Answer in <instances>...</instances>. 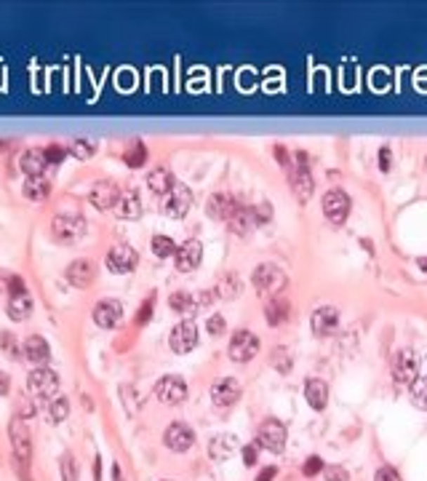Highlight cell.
Masks as SVG:
<instances>
[{
  "label": "cell",
  "instance_id": "obj_1",
  "mask_svg": "<svg viewBox=\"0 0 427 481\" xmlns=\"http://www.w3.org/2000/svg\"><path fill=\"white\" fill-rule=\"evenodd\" d=\"M254 286H256L259 297H270L272 300V297H280V292L289 286V278H286V273L278 265L267 262V265H259L254 270Z\"/></svg>",
  "mask_w": 427,
  "mask_h": 481
},
{
  "label": "cell",
  "instance_id": "obj_2",
  "mask_svg": "<svg viewBox=\"0 0 427 481\" xmlns=\"http://www.w3.org/2000/svg\"><path fill=\"white\" fill-rule=\"evenodd\" d=\"M152 393H155V399L160 404H166V406H176V404H182L187 399V383L179 377V374H166V377H160L155 387H152Z\"/></svg>",
  "mask_w": 427,
  "mask_h": 481
},
{
  "label": "cell",
  "instance_id": "obj_3",
  "mask_svg": "<svg viewBox=\"0 0 427 481\" xmlns=\"http://www.w3.org/2000/svg\"><path fill=\"white\" fill-rule=\"evenodd\" d=\"M286 441H289V430L280 420H272V417L265 420L256 430V447H265L270 452H283Z\"/></svg>",
  "mask_w": 427,
  "mask_h": 481
},
{
  "label": "cell",
  "instance_id": "obj_4",
  "mask_svg": "<svg viewBox=\"0 0 427 481\" xmlns=\"http://www.w3.org/2000/svg\"><path fill=\"white\" fill-rule=\"evenodd\" d=\"M51 233L53 238L62 240V243H75L86 236V222L78 214H59V217H53Z\"/></svg>",
  "mask_w": 427,
  "mask_h": 481
},
{
  "label": "cell",
  "instance_id": "obj_5",
  "mask_svg": "<svg viewBox=\"0 0 427 481\" xmlns=\"http://www.w3.org/2000/svg\"><path fill=\"white\" fill-rule=\"evenodd\" d=\"M227 353H230V359L235 361V364H249V361L259 353V340H256V334L249 332V329H238V332L232 334V340H230Z\"/></svg>",
  "mask_w": 427,
  "mask_h": 481
},
{
  "label": "cell",
  "instance_id": "obj_6",
  "mask_svg": "<svg viewBox=\"0 0 427 481\" xmlns=\"http://www.w3.org/2000/svg\"><path fill=\"white\" fill-rule=\"evenodd\" d=\"M8 436H11V447H13V457L27 466L29 457H32V439H29V428H27L25 417H13L11 425H8Z\"/></svg>",
  "mask_w": 427,
  "mask_h": 481
},
{
  "label": "cell",
  "instance_id": "obj_7",
  "mask_svg": "<svg viewBox=\"0 0 427 481\" xmlns=\"http://www.w3.org/2000/svg\"><path fill=\"white\" fill-rule=\"evenodd\" d=\"M416 377H419V359H416L414 350L403 347L393 359V380L400 383V385H412Z\"/></svg>",
  "mask_w": 427,
  "mask_h": 481
},
{
  "label": "cell",
  "instance_id": "obj_8",
  "mask_svg": "<svg viewBox=\"0 0 427 481\" xmlns=\"http://www.w3.org/2000/svg\"><path fill=\"white\" fill-rule=\"evenodd\" d=\"M27 387H29V393H35L40 399H51V396H56V390H59V377L48 366H38V369H32L29 377H27Z\"/></svg>",
  "mask_w": 427,
  "mask_h": 481
},
{
  "label": "cell",
  "instance_id": "obj_9",
  "mask_svg": "<svg viewBox=\"0 0 427 481\" xmlns=\"http://www.w3.org/2000/svg\"><path fill=\"white\" fill-rule=\"evenodd\" d=\"M163 212L173 217V219H179V217H185L190 212V206H192V193H190V187L182 185V182H176V185L163 195Z\"/></svg>",
  "mask_w": 427,
  "mask_h": 481
},
{
  "label": "cell",
  "instance_id": "obj_10",
  "mask_svg": "<svg viewBox=\"0 0 427 481\" xmlns=\"http://www.w3.org/2000/svg\"><path fill=\"white\" fill-rule=\"evenodd\" d=\"M240 396H243V387H240L235 377H219V380L211 383V401L214 406H219V409H227V406L238 404Z\"/></svg>",
  "mask_w": 427,
  "mask_h": 481
},
{
  "label": "cell",
  "instance_id": "obj_11",
  "mask_svg": "<svg viewBox=\"0 0 427 481\" xmlns=\"http://www.w3.org/2000/svg\"><path fill=\"white\" fill-rule=\"evenodd\" d=\"M320 206H323V214H326V219L331 225H345L347 214H350V198H347V193H342V190H329L323 195V200H320Z\"/></svg>",
  "mask_w": 427,
  "mask_h": 481
},
{
  "label": "cell",
  "instance_id": "obj_12",
  "mask_svg": "<svg viewBox=\"0 0 427 481\" xmlns=\"http://www.w3.org/2000/svg\"><path fill=\"white\" fill-rule=\"evenodd\" d=\"M163 444L171 452H187L195 444V430L187 425V423H171V425L163 430Z\"/></svg>",
  "mask_w": 427,
  "mask_h": 481
},
{
  "label": "cell",
  "instance_id": "obj_13",
  "mask_svg": "<svg viewBox=\"0 0 427 481\" xmlns=\"http://www.w3.org/2000/svg\"><path fill=\"white\" fill-rule=\"evenodd\" d=\"M169 345H171L173 353H190L192 347L198 345V326L192 321H182L171 329V337H169Z\"/></svg>",
  "mask_w": 427,
  "mask_h": 481
},
{
  "label": "cell",
  "instance_id": "obj_14",
  "mask_svg": "<svg viewBox=\"0 0 427 481\" xmlns=\"http://www.w3.org/2000/svg\"><path fill=\"white\" fill-rule=\"evenodd\" d=\"M107 267L112 270V273H118V276H123V273H131L133 267H136V262H139V254L133 252L131 246H126V243H118V246H112L110 252H107Z\"/></svg>",
  "mask_w": 427,
  "mask_h": 481
},
{
  "label": "cell",
  "instance_id": "obj_15",
  "mask_svg": "<svg viewBox=\"0 0 427 481\" xmlns=\"http://www.w3.org/2000/svg\"><path fill=\"white\" fill-rule=\"evenodd\" d=\"M123 319V305H120L118 300H112V297H105V300H99L96 305H93V321H96V326H102V329H115Z\"/></svg>",
  "mask_w": 427,
  "mask_h": 481
},
{
  "label": "cell",
  "instance_id": "obj_16",
  "mask_svg": "<svg viewBox=\"0 0 427 481\" xmlns=\"http://www.w3.org/2000/svg\"><path fill=\"white\" fill-rule=\"evenodd\" d=\"M310 326H313V332L318 334V337H329V334H334L336 332V326H339V310L334 305H320L318 310L313 313Z\"/></svg>",
  "mask_w": 427,
  "mask_h": 481
},
{
  "label": "cell",
  "instance_id": "obj_17",
  "mask_svg": "<svg viewBox=\"0 0 427 481\" xmlns=\"http://www.w3.org/2000/svg\"><path fill=\"white\" fill-rule=\"evenodd\" d=\"M118 198H120V190L115 182H96V185L91 187V193H88V200H91L99 212L115 209Z\"/></svg>",
  "mask_w": 427,
  "mask_h": 481
},
{
  "label": "cell",
  "instance_id": "obj_18",
  "mask_svg": "<svg viewBox=\"0 0 427 481\" xmlns=\"http://www.w3.org/2000/svg\"><path fill=\"white\" fill-rule=\"evenodd\" d=\"M173 259H176V270H182V273L195 270V267L200 265V259H203V246H200V240H185V243L176 249Z\"/></svg>",
  "mask_w": 427,
  "mask_h": 481
},
{
  "label": "cell",
  "instance_id": "obj_19",
  "mask_svg": "<svg viewBox=\"0 0 427 481\" xmlns=\"http://www.w3.org/2000/svg\"><path fill=\"white\" fill-rule=\"evenodd\" d=\"M240 209V203L230 193H214L211 198H209V203H206V212H209V217H214V219H230L232 214Z\"/></svg>",
  "mask_w": 427,
  "mask_h": 481
},
{
  "label": "cell",
  "instance_id": "obj_20",
  "mask_svg": "<svg viewBox=\"0 0 427 481\" xmlns=\"http://www.w3.org/2000/svg\"><path fill=\"white\" fill-rule=\"evenodd\" d=\"M46 166H48V158H46V150H40V147H29L19 158V169L27 177H43Z\"/></svg>",
  "mask_w": 427,
  "mask_h": 481
},
{
  "label": "cell",
  "instance_id": "obj_21",
  "mask_svg": "<svg viewBox=\"0 0 427 481\" xmlns=\"http://www.w3.org/2000/svg\"><path fill=\"white\" fill-rule=\"evenodd\" d=\"M93 276H96V270H93L91 259H75V262L67 265V281H70L75 289H86V286L93 281Z\"/></svg>",
  "mask_w": 427,
  "mask_h": 481
},
{
  "label": "cell",
  "instance_id": "obj_22",
  "mask_svg": "<svg viewBox=\"0 0 427 481\" xmlns=\"http://www.w3.org/2000/svg\"><path fill=\"white\" fill-rule=\"evenodd\" d=\"M313 190H315V182H313V174L310 169H294L291 172V193L294 198L299 200V203H307V200L313 198Z\"/></svg>",
  "mask_w": 427,
  "mask_h": 481
},
{
  "label": "cell",
  "instance_id": "obj_23",
  "mask_svg": "<svg viewBox=\"0 0 427 481\" xmlns=\"http://www.w3.org/2000/svg\"><path fill=\"white\" fill-rule=\"evenodd\" d=\"M305 399L315 412L326 409V406H329V385H326L323 380H318V377L307 380L305 383Z\"/></svg>",
  "mask_w": 427,
  "mask_h": 481
},
{
  "label": "cell",
  "instance_id": "obj_24",
  "mask_svg": "<svg viewBox=\"0 0 427 481\" xmlns=\"http://www.w3.org/2000/svg\"><path fill=\"white\" fill-rule=\"evenodd\" d=\"M256 225H259V222H256V217H254V209H249V206H240L238 212L227 219V227H230L232 236H249Z\"/></svg>",
  "mask_w": 427,
  "mask_h": 481
},
{
  "label": "cell",
  "instance_id": "obj_25",
  "mask_svg": "<svg viewBox=\"0 0 427 481\" xmlns=\"http://www.w3.org/2000/svg\"><path fill=\"white\" fill-rule=\"evenodd\" d=\"M238 449H240L238 436H232V433H219L209 444V454H211L214 460H227L230 454H235Z\"/></svg>",
  "mask_w": 427,
  "mask_h": 481
},
{
  "label": "cell",
  "instance_id": "obj_26",
  "mask_svg": "<svg viewBox=\"0 0 427 481\" xmlns=\"http://www.w3.org/2000/svg\"><path fill=\"white\" fill-rule=\"evenodd\" d=\"M115 214H118L120 219H136L142 214V198H139V193L136 190L120 193L118 203H115Z\"/></svg>",
  "mask_w": 427,
  "mask_h": 481
},
{
  "label": "cell",
  "instance_id": "obj_27",
  "mask_svg": "<svg viewBox=\"0 0 427 481\" xmlns=\"http://www.w3.org/2000/svg\"><path fill=\"white\" fill-rule=\"evenodd\" d=\"M240 292H243V281H240L238 273H222V276L216 278L214 294H216L219 300H235Z\"/></svg>",
  "mask_w": 427,
  "mask_h": 481
},
{
  "label": "cell",
  "instance_id": "obj_28",
  "mask_svg": "<svg viewBox=\"0 0 427 481\" xmlns=\"http://www.w3.org/2000/svg\"><path fill=\"white\" fill-rule=\"evenodd\" d=\"M51 356V347L48 342L40 337V334H32V337H27L25 340V359L32 361V364H46Z\"/></svg>",
  "mask_w": 427,
  "mask_h": 481
},
{
  "label": "cell",
  "instance_id": "obj_29",
  "mask_svg": "<svg viewBox=\"0 0 427 481\" xmlns=\"http://www.w3.org/2000/svg\"><path fill=\"white\" fill-rule=\"evenodd\" d=\"M173 185H176V179L171 177L169 169H152V172L147 174V187H150L155 195H160V198H163Z\"/></svg>",
  "mask_w": 427,
  "mask_h": 481
},
{
  "label": "cell",
  "instance_id": "obj_30",
  "mask_svg": "<svg viewBox=\"0 0 427 481\" xmlns=\"http://www.w3.org/2000/svg\"><path fill=\"white\" fill-rule=\"evenodd\" d=\"M289 310H291V305H289V300H283V297L267 300V305H265L267 323H270V326H278L283 321H289Z\"/></svg>",
  "mask_w": 427,
  "mask_h": 481
},
{
  "label": "cell",
  "instance_id": "obj_31",
  "mask_svg": "<svg viewBox=\"0 0 427 481\" xmlns=\"http://www.w3.org/2000/svg\"><path fill=\"white\" fill-rule=\"evenodd\" d=\"M32 316V297L29 294H11L8 300V319L11 321H27Z\"/></svg>",
  "mask_w": 427,
  "mask_h": 481
},
{
  "label": "cell",
  "instance_id": "obj_32",
  "mask_svg": "<svg viewBox=\"0 0 427 481\" xmlns=\"http://www.w3.org/2000/svg\"><path fill=\"white\" fill-rule=\"evenodd\" d=\"M51 193V182L46 177H27L25 182V195L29 200H46Z\"/></svg>",
  "mask_w": 427,
  "mask_h": 481
},
{
  "label": "cell",
  "instance_id": "obj_33",
  "mask_svg": "<svg viewBox=\"0 0 427 481\" xmlns=\"http://www.w3.org/2000/svg\"><path fill=\"white\" fill-rule=\"evenodd\" d=\"M169 305H171V310H176V313H185V316H192L195 310H198V297H190L187 292H173L171 297H169Z\"/></svg>",
  "mask_w": 427,
  "mask_h": 481
},
{
  "label": "cell",
  "instance_id": "obj_34",
  "mask_svg": "<svg viewBox=\"0 0 427 481\" xmlns=\"http://www.w3.org/2000/svg\"><path fill=\"white\" fill-rule=\"evenodd\" d=\"M67 414H70V401L65 396H53L51 404H48V420L53 425H59L67 420Z\"/></svg>",
  "mask_w": 427,
  "mask_h": 481
},
{
  "label": "cell",
  "instance_id": "obj_35",
  "mask_svg": "<svg viewBox=\"0 0 427 481\" xmlns=\"http://www.w3.org/2000/svg\"><path fill=\"white\" fill-rule=\"evenodd\" d=\"M150 249H152V254H155L158 259H166V257H173L179 246H176L169 236H155V238L150 240Z\"/></svg>",
  "mask_w": 427,
  "mask_h": 481
},
{
  "label": "cell",
  "instance_id": "obj_36",
  "mask_svg": "<svg viewBox=\"0 0 427 481\" xmlns=\"http://www.w3.org/2000/svg\"><path fill=\"white\" fill-rule=\"evenodd\" d=\"M123 160H126L131 169H139V166H142V163L147 160V147L142 145L139 139H136V142H131V145H129V150L123 153Z\"/></svg>",
  "mask_w": 427,
  "mask_h": 481
},
{
  "label": "cell",
  "instance_id": "obj_37",
  "mask_svg": "<svg viewBox=\"0 0 427 481\" xmlns=\"http://www.w3.org/2000/svg\"><path fill=\"white\" fill-rule=\"evenodd\" d=\"M412 401H414V406L427 409V374L416 377L412 383Z\"/></svg>",
  "mask_w": 427,
  "mask_h": 481
},
{
  "label": "cell",
  "instance_id": "obj_38",
  "mask_svg": "<svg viewBox=\"0 0 427 481\" xmlns=\"http://www.w3.org/2000/svg\"><path fill=\"white\" fill-rule=\"evenodd\" d=\"M59 468H62V481H78V460L72 457V452L62 454Z\"/></svg>",
  "mask_w": 427,
  "mask_h": 481
},
{
  "label": "cell",
  "instance_id": "obj_39",
  "mask_svg": "<svg viewBox=\"0 0 427 481\" xmlns=\"http://www.w3.org/2000/svg\"><path fill=\"white\" fill-rule=\"evenodd\" d=\"M70 153H72L75 158L86 160V158H91L93 153H96V145H93L91 139H72V145H70Z\"/></svg>",
  "mask_w": 427,
  "mask_h": 481
},
{
  "label": "cell",
  "instance_id": "obj_40",
  "mask_svg": "<svg viewBox=\"0 0 427 481\" xmlns=\"http://www.w3.org/2000/svg\"><path fill=\"white\" fill-rule=\"evenodd\" d=\"M272 366H275L280 374H286L291 369V356H289L286 347H275V350H272Z\"/></svg>",
  "mask_w": 427,
  "mask_h": 481
},
{
  "label": "cell",
  "instance_id": "obj_41",
  "mask_svg": "<svg viewBox=\"0 0 427 481\" xmlns=\"http://www.w3.org/2000/svg\"><path fill=\"white\" fill-rule=\"evenodd\" d=\"M0 347L6 350V356H11V359H19V345H16V340H13L11 332H3V334H0Z\"/></svg>",
  "mask_w": 427,
  "mask_h": 481
},
{
  "label": "cell",
  "instance_id": "obj_42",
  "mask_svg": "<svg viewBox=\"0 0 427 481\" xmlns=\"http://www.w3.org/2000/svg\"><path fill=\"white\" fill-rule=\"evenodd\" d=\"M323 479L326 481H350V473H347L342 466H329V468H323Z\"/></svg>",
  "mask_w": 427,
  "mask_h": 481
},
{
  "label": "cell",
  "instance_id": "obj_43",
  "mask_svg": "<svg viewBox=\"0 0 427 481\" xmlns=\"http://www.w3.org/2000/svg\"><path fill=\"white\" fill-rule=\"evenodd\" d=\"M254 217H256V222H259V225H267V222L272 219V206H270L267 200L256 203V206H254Z\"/></svg>",
  "mask_w": 427,
  "mask_h": 481
},
{
  "label": "cell",
  "instance_id": "obj_44",
  "mask_svg": "<svg viewBox=\"0 0 427 481\" xmlns=\"http://www.w3.org/2000/svg\"><path fill=\"white\" fill-rule=\"evenodd\" d=\"M152 307H155V294H152V297H147L145 302H142V307H139V313H136V323H139V326L150 321V316H152Z\"/></svg>",
  "mask_w": 427,
  "mask_h": 481
},
{
  "label": "cell",
  "instance_id": "obj_45",
  "mask_svg": "<svg viewBox=\"0 0 427 481\" xmlns=\"http://www.w3.org/2000/svg\"><path fill=\"white\" fill-rule=\"evenodd\" d=\"M302 473H305V476H318V473H323V460H320L318 454L307 457V463L302 466Z\"/></svg>",
  "mask_w": 427,
  "mask_h": 481
},
{
  "label": "cell",
  "instance_id": "obj_46",
  "mask_svg": "<svg viewBox=\"0 0 427 481\" xmlns=\"http://www.w3.org/2000/svg\"><path fill=\"white\" fill-rule=\"evenodd\" d=\"M206 329H209V332L211 334H222L227 329V321H225V316H222V313H214L211 319L206 321Z\"/></svg>",
  "mask_w": 427,
  "mask_h": 481
},
{
  "label": "cell",
  "instance_id": "obj_47",
  "mask_svg": "<svg viewBox=\"0 0 427 481\" xmlns=\"http://www.w3.org/2000/svg\"><path fill=\"white\" fill-rule=\"evenodd\" d=\"M374 481H400L398 470L390 466H382L379 470H376V476H374Z\"/></svg>",
  "mask_w": 427,
  "mask_h": 481
},
{
  "label": "cell",
  "instance_id": "obj_48",
  "mask_svg": "<svg viewBox=\"0 0 427 481\" xmlns=\"http://www.w3.org/2000/svg\"><path fill=\"white\" fill-rule=\"evenodd\" d=\"M67 155V150L65 147H59V145H51V147H46V158H48V163H62Z\"/></svg>",
  "mask_w": 427,
  "mask_h": 481
},
{
  "label": "cell",
  "instance_id": "obj_49",
  "mask_svg": "<svg viewBox=\"0 0 427 481\" xmlns=\"http://www.w3.org/2000/svg\"><path fill=\"white\" fill-rule=\"evenodd\" d=\"M6 283H8V292H11V294H25V281H22V278L11 276V278L6 281Z\"/></svg>",
  "mask_w": 427,
  "mask_h": 481
},
{
  "label": "cell",
  "instance_id": "obj_50",
  "mask_svg": "<svg viewBox=\"0 0 427 481\" xmlns=\"http://www.w3.org/2000/svg\"><path fill=\"white\" fill-rule=\"evenodd\" d=\"M390 158H393L390 147H382V150H379V169H382V172H390Z\"/></svg>",
  "mask_w": 427,
  "mask_h": 481
},
{
  "label": "cell",
  "instance_id": "obj_51",
  "mask_svg": "<svg viewBox=\"0 0 427 481\" xmlns=\"http://www.w3.org/2000/svg\"><path fill=\"white\" fill-rule=\"evenodd\" d=\"M240 457H243L246 466H254V463H256V447H243V449H240Z\"/></svg>",
  "mask_w": 427,
  "mask_h": 481
},
{
  "label": "cell",
  "instance_id": "obj_52",
  "mask_svg": "<svg viewBox=\"0 0 427 481\" xmlns=\"http://www.w3.org/2000/svg\"><path fill=\"white\" fill-rule=\"evenodd\" d=\"M275 476H278V468H275V466H267L265 470H259L256 481H272Z\"/></svg>",
  "mask_w": 427,
  "mask_h": 481
},
{
  "label": "cell",
  "instance_id": "obj_53",
  "mask_svg": "<svg viewBox=\"0 0 427 481\" xmlns=\"http://www.w3.org/2000/svg\"><path fill=\"white\" fill-rule=\"evenodd\" d=\"M275 155H278V163H280V166H289V163H291V160H289V153H286L283 147H275Z\"/></svg>",
  "mask_w": 427,
  "mask_h": 481
},
{
  "label": "cell",
  "instance_id": "obj_54",
  "mask_svg": "<svg viewBox=\"0 0 427 481\" xmlns=\"http://www.w3.org/2000/svg\"><path fill=\"white\" fill-rule=\"evenodd\" d=\"M8 387H11V383H8V374L0 372V396H6V393H8Z\"/></svg>",
  "mask_w": 427,
  "mask_h": 481
},
{
  "label": "cell",
  "instance_id": "obj_55",
  "mask_svg": "<svg viewBox=\"0 0 427 481\" xmlns=\"http://www.w3.org/2000/svg\"><path fill=\"white\" fill-rule=\"evenodd\" d=\"M416 265H419L427 273V257H419V259H416Z\"/></svg>",
  "mask_w": 427,
  "mask_h": 481
},
{
  "label": "cell",
  "instance_id": "obj_56",
  "mask_svg": "<svg viewBox=\"0 0 427 481\" xmlns=\"http://www.w3.org/2000/svg\"><path fill=\"white\" fill-rule=\"evenodd\" d=\"M112 476H115V481H123V479H120V468L118 466H112Z\"/></svg>",
  "mask_w": 427,
  "mask_h": 481
},
{
  "label": "cell",
  "instance_id": "obj_57",
  "mask_svg": "<svg viewBox=\"0 0 427 481\" xmlns=\"http://www.w3.org/2000/svg\"><path fill=\"white\" fill-rule=\"evenodd\" d=\"M3 150H8V142H0V153H3Z\"/></svg>",
  "mask_w": 427,
  "mask_h": 481
},
{
  "label": "cell",
  "instance_id": "obj_58",
  "mask_svg": "<svg viewBox=\"0 0 427 481\" xmlns=\"http://www.w3.org/2000/svg\"><path fill=\"white\" fill-rule=\"evenodd\" d=\"M163 481H169V479H163Z\"/></svg>",
  "mask_w": 427,
  "mask_h": 481
}]
</instances>
